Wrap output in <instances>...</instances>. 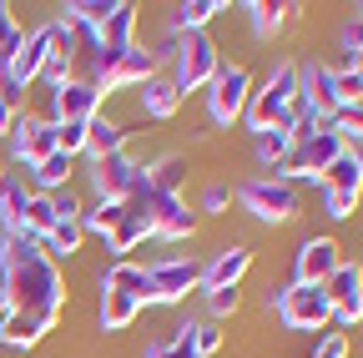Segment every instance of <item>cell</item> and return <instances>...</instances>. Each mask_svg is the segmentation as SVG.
Masks as SVG:
<instances>
[{
	"mask_svg": "<svg viewBox=\"0 0 363 358\" xmlns=\"http://www.w3.org/2000/svg\"><path fill=\"white\" fill-rule=\"evenodd\" d=\"M0 293H6L11 313H30V318L51 323V328L71 298L61 262H51L40 242L16 237V233H6V242H0Z\"/></svg>",
	"mask_w": 363,
	"mask_h": 358,
	"instance_id": "1",
	"label": "cell"
},
{
	"mask_svg": "<svg viewBox=\"0 0 363 358\" xmlns=\"http://www.w3.org/2000/svg\"><path fill=\"white\" fill-rule=\"evenodd\" d=\"M242 116L252 126V137H257V131H288L293 116H298V61H278V66H272L267 81L252 86Z\"/></svg>",
	"mask_w": 363,
	"mask_h": 358,
	"instance_id": "2",
	"label": "cell"
},
{
	"mask_svg": "<svg viewBox=\"0 0 363 358\" xmlns=\"http://www.w3.org/2000/svg\"><path fill=\"white\" fill-rule=\"evenodd\" d=\"M142 308H147V267L131 262V257L111 262L101 273V308H96L101 313V328L106 333H126Z\"/></svg>",
	"mask_w": 363,
	"mask_h": 358,
	"instance_id": "3",
	"label": "cell"
},
{
	"mask_svg": "<svg viewBox=\"0 0 363 358\" xmlns=\"http://www.w3.org/2000/svg\"><path fill=\"white\" fill-rule=\"evenodd\" d=\"M217 71H222V56H217V40L207 30L177 35V46H172V86L182 96H187V91H207Z\"/></svg>",
	"mask_w": 363,
	"mask_h": 358,
	"instance_id": "4",
	"label": "cell"
},
{
	"mask_svg": "<svg viewBox=\"0 0 363 358\" xmlns=\"http://www.w3.org/2000/svg\"><path fill=\"white\" fill-rule=\"evenodd\" d=\"M91 187H96V202H126L147 187V162H136L131 147L91 162Z\"/></svg>",
	"mask_w": 363,
	"mask_h": 358,
	"instance_id": "5",
	"label": "cell"
},
{
	"mask_svg": "<svg viewBox=\"0 0 363 358\" xmlns=\"http://www.w3.org/2000/svg\"><path fill=\"white\" fill-rule=\"evenodd\" d=\"M272 308H278L283 328L293 333H318L333 323V308L323 298V288H308V283H288L283 293H272Z\"/></svg>",
	"mask_w": 363,
	"mask_h": 358,
	"instance_id": "6",
	"label": "cell"
},
{
	"mask_svg": "<svg viewBox=\"0 0 363 358\" xmlns=\"http://www.w3.org/2000/svg\"><path fill=\"white\" fill-rule=\"evenodd\" d=\"M187 293H202V262L197 257H162L147 267V303H182Z\"/></svg>",
	"mask_w": 363,
	"mask_h": 358,
	"instance_id": "7",
	"label": "cell"
},
{
	"mask_svg": "<svg viewBox=\"0 0 363 358\" xmlns=\"http://www.w3.org/2000/svg\"><path fill=\"white\" fill-rule=\"evenodd\" d=\"M238 202L257 217V222H288L293 212H298V187L293 182H283V177H252V182H242L238 187Z\"/></svg>",
	"mask_w": 363,
	"mask_h": 358,
	"instance_id": "8",
	"label": "cell"
},
{
	"mask_svg": "<svg viewBox=\"0 0 363 358\" xmlns=\"http://www.w3.org/2000/svg\"><path fill=\"white\" fill-rule=\"evenodd\" d=\"M252 86H257V81H252L247 66H222V71L212 76V86H207V111H212V121H217V126L242 121Z\"/></svg>",
	"mask_w": 363,
	"mask_h": 358,
	"instance_id": "9",
	"label": "cell"
},
{
	"mask_svg": "<svg viewBox=\"0 0 363 358\" xmlns=\"http://www.w3.org/2000/svg\"><path fill=\"white\" fill-rule=\"evenodd\" d=\"M136 207L147 212V228H152V237L177 242V237H192V233H197V207H187L182 197H162V192L142 187V192H136Z\"/></svg>",
	"mask_w": 363,
	"mask_h": 358,
	"instance_id": "10",
	"label": "cell"
},
{
	"mask_svg": "<svg viewBox=\"0 0 363 358\" xmlns=\"http://www.w3.org/2000/svg\"><path fill=\"white\" fill-rule=\"evenodd\" d=\"M298 101H303L318 121L328 126V121L343 111V101H338V66L303 61V66H298Z\"/></svg>",
	"mask_w": 363,
	"mask_h": 358,
	"instance_id": "11",
	"label": "cell"
},
{
	"mask_svg": "<svg viewBox=\"0 0 363 358\" xmlns=\"http://www.w3.org/2000/svg\"><path fill=\"white\" fill-rule=\"evenodd\" d=\"M318 187H323L328 217H338V222H348V217L358 212V202H363V177H358V167H353V157H348V152H343L323 177H318Z\"/></svg>",
	"mask_w": 363,
	"mask_h": 358,
	"instance_id": "12",
	"label": "cell"
},
{
	"mask_svg": "<svg viewBox=\"0 0 363 358\" xmlns=\"http://www.w3.org/2000/svg\"><path fill=\"white\" fill-rule=\"evenodd\" d=\"M101 101H106V91L91 76H71L51 91V121H91V116H101Z\"/></svg>",
	"mask_w": 363,
	"mask_h": 358,
	"instance_id": "13",
	"label": "cell"
},
{
	"mask_svg": "<svg viewBox=\"0 0 363 358\" xmlns=\"http://www.w3.org/2000/svg\"><path fill=\"white\" fill-rule=\"evenodd\" d=\"M11 152H16V162L40 167L45 157L56 152V121H51V116H30V111H21L16 126H11Z\"/></svg>",
	"mask_w": 363,
	"mask_h": 358,
	"instance_id": "14",
	"label": "cell"
},
{
	"mask_svg": "<svg viewBox=\"0 0 363 358\" xmlns=\"http://www.w3.org/2000/svg\"><path fill=\"white\" fill-rule=\"evenodd\" d=\"M45 56H51V21H45V26H35V30H26L21 51L11 56V66H6V71H0V81H11L16 91H26L30 81H40Z\"/></svg>",
	"mask_w": 363,
	"mask_h": 358,
	"instance_id": "15",
	"label": "cell"
},
{
	"mask_svg": "<svg viewBox=\"0 0 363 358\" xmlns=\"http://www.w3.org/2000/svg\"><path fill=\"white\" fill-rule=\"evenodd\" d=\"M323 298H328L333 318H338L343 333H348V323H358V308H363V267L343 257V262H338V273L323 283Z\"/></svg>",
	"mask_w": 363,
	"mask_h": 358,
	"instance_id": "16",
	"label": "cell"
},
{
	"mask_svg": "<svg viewBox=\"0 0 363 358\" xmlns=\"http://www.w3.org/2000/svg\"><path fill=\"white\" fill-rule=\"evenodd\" d=\"M343 262V247L333 237H308L298 247V262H293V283H308V288H323Z\"/></svg>",
	"mask_w": 363,
	"mask_h": 358,
	"instance_id": "17",
	"label": "cell"
},
{
	"mask_svg": "<svg viewBox=\"0 0 363 358\" xmlns=\"http://www.w3.org/2000/svg\"><path fill=\"white\" fill-rule=\"evenodd\" d=\"M252 267V252L247 247H222L212 262H202V293H217V288H238Z\"/></svg>",
	"mask_w": 363,
	"mask_h": 358,
	"instance_id": "18",
	"label": "cell"
},
{
	"mask_svg": "<svg viewBox=\"0 0 363 358\" xmlns=\"http://www.w3.org/2000/svg\"><path fill=\"white\" fill-rule=\"evenodd\" d=\"M126 46H136V6L131 0H116L106 26L91 35V51H126Z\"/></svg>",
	"mask_w": 363,
	"mask_h": 358,
	"instance_id": "19",
	"label": "cell"
},
{
	"mask_svg": "<svg viewBox=\"0 0 363 358\" xmlns=\"http://www.w3.org/2000/svg\"><path fill=\"white\" fill-rule=\"evenodd\" d=\"M187 172H192L187 152H167V157L147 162V187L162 192V197H182V187H187Z\"/></svg>",
	"mask_w": 363,
	"mask_h": 358,
	"instance_id": "20",
	"label": "cell"
},
{
	"mask_svg": "<svg viewBox=\"0 0 363 358\" xmlns=\"http://www.w3.org/2000/svg\"><path fill=\"white\" fill-rule=\"evenodd\" d=\"M136 101H142V111H147L152 121H167V116L182 111V101H187V96H182L177 86H172V76L157 71L152 81H142V96H136Z\"/></svg>",
	"mask_w": 363,
	"mask_h": 358,
	"instance_id": "21",
	"label": "cell"
},
{
	"mask_svg": "<svg viewBox=\"0 0 363 358\" xmlns=\"http://www.w3.org/2000/svg\"><path fill=\"white\" fill-rule=\"evenodd\" d=\"M121 147H131V131H126L121 121L91 116V126H86V157L101 162V157H111V152H121Z\"/></svg>",
	"mask_w": 363,
	"mask_h": 358,
	"instance_id": "22",
	"label": "cell"
},
{
	"mask_svg": "<svg viewBox=\"0 0 363 358\" xmlns=\"http://www.w3.org/2000/svg\"><path fill=\"white\" fill-rule=\"evenodd\" d=\"M45 333H51V323H40V318H30V313H0V343L6 348H35Z\"/></svg>",
	"mask_w": 363,
	"mask_h": 358,
	"instance_id": "23",
	"label": "cell"
},
{
	"mask_svg": "<svg viewBox=\"0 0 363 358\" xmlns=\"http://www.w3.org/2000/svg\"><path fill=\"white\" fill-rule=\"evenodd\" d=\"M242 11L252 16V30H257V35H278L288 21H298V11H303V6H293V0H272V6L252 0V6H242Z\"/></svg>",
	"mask_w": 363,
	"mask_h": 358,
	"instance_id": "24",
	"label": "cell"
},
{
	"mask_svg": "<svg viewBox=\"0 0 363 358\" xmlns=\"http://www.w3.org/2000/svg\"><path fill=\"white\" fill-rule=\"evenodd\" d=\"M30 187L16 182V177H6V187H0V228L6 233H21V222H26V207H30Z\"/></svg>",
	"mask_w": 363,
	"mask_h": 358,
	"instance_id": "25",
	"label": "cell"
},
{
	"mask_svg": "<svg viewBox=\"0 0 363 358\" xmlns=\"http://www.w3.org/2000/svg\"><path fill=\"white\" fill-rule=\"evenodd\" d=\"M217 11H227L222 0H182V6H177V16H172V35H187V30H207Z\"/></svg>",
	"mask_w": 363,
	"mask_h": 358,
	"instance_id": "26",
	"label": "cell"
},
{
	"mask_svg": "<svg viewBox=\"0 0 363 358\" xmlns=\"http://www.w3.org/2000/svg\"><path fill=\"white\" fill-rule=\"evenodd\" d=\"M81 242H86V228H81V222H56V228L40 237V247H45V257H51V262L76 257V252H81Z\"/></svg>",
	"mask_w": 363,
	"mask_h": 358,
	"instance_id": "27",
	"label": "cell"
},
{
	"mask_svg": "<svg viewBox=\"0 0 363 358\" xmlns=\"http://www.w3.org/2000/svg\"><path fill=\"white\" fill-rule=\"evenodd\" d=\"M30 182H35V192H66V182H71V157H61V152H51L40 167H30Z\"/></svg>",
	"mask_w": 363,
	"mask_h": 358,
	"instance_id": "28",
	"label": "cell"
},
{
	"mask_svg": "<svg viewBox=\"0 0 363 358\" xmlns=\"http://www.w3.org/2000/svg\"><path fill=\"white\" fill-rule=\"evenodd\" d=\"M147 358H207V353L197 348V338H192V323H182V328H172V338L152 343V348H147Z\"/></svg>",
	"mask_w": 363,
	"mask_h": 358,
	"instance_id": "29",
	"label": "cell"
},
{
	"mask_svg": "<svg viewBox=\"0 0 363 358\" xmlns=\"http://www.w3.org/2000/svg\"><path fill=\"white\" fill-rule=\"evenodd\" d=\"M252 152H257V162H262L267 172H278L283 157L293 152V137H288V131H257V137H252Z\"/></svg>",
	"mask_w": 363,
	"mask_h": 358,
	"instance_id": "30",
	"label": "cell"
},
{
	"mask_svg": "<svg viewBox=\"0 0 363 358\" xmlns=\"http://www.w3.org/2000/svg\"><path fill=\"white\" fill-rule=\"evenodd\" d=\"M21 40H26V30H21V21L11 16V6H0V71L11 66V56L21 51Z\"/></svg>",
	"mask_w": 363,
	"mask_h": 358,
	"instance_id": "31",
	"label": "cell"
},
{
	"mask_svg": "<svg viewBox=\"0 0 363 358\" xmlns=\"http://www.w3.org/2000/svg\"><path fill=\"white\" fill-rule=\"evenodd\" d=\"M86 126H91V121H56V152H61V157L76 162V157L86 152Z\"/></svg>",
	"mask_w": 363,
	"mask_h": 358,
	"instance_id": "32",
	"label": "cell"
},
{
	"mask_svg": "<svg viewBox=\"0 0 363 358\" xmlns=\"http://www.w3.org/2000/svg\"><path fill=\"white\" fill-rule=\"evenodd\" d=\"M238 202V192L233 187H227V182H212L207 192H202V207H197V217H222L227 207H233Z\"/></svg>",
	"mask_w": 363,
	"mask_h": 358,
	"instance_id": "33",
	"label": "cell"
},
{
	"mask_svg": "<svg viewBox=\"0 0 363 358\" xmlns=\"http://www.w3.org/2000/svg\"><path fill=\"white\" fill-rule=\"evenodd\" d=\"M233 313H238V288L207 293V323H222V318H233Z\"/></svg>",
	"mask_w": 363,
	"mask_h": 358,
	"instance_id": "34",
	"label": "cell"
},
{
	"mask_svg": "<svg viewBox=\"0 0 363 358\" xmlns=\"http://www.w3.org/2000/svg\"><path fill=\"white\" fill-rule=\"evenodd\" d=\"M192 338H197V348L212 358V353L222 348V323H207V318H202V323H192Z\"/></svg>",
	"mask_w": 363,
	"mask_h": 358,
	"instance_id": "35",
	"label": "cell"
},
{
	"mask_svg": "<svg viewBox=\"0 0 363 358\" xmlns=\"http://www.w3.org/2000/svg\"><path fill=\"white\" fill-rule=\"evenodd\" d=\"M313 358H348V333H323V343L313 348Z\"/></svg>",
	"mask_w": 363,
	"mask_h": 358,
	"instance_id": "36",
	"label": "cell"
},
{
	"mask_svg": "<svg viewBox=\"0 0 363 358\" xmlns=\"http://www.w3.org/2000/svg\"><path fill=\"white\" fill-rule=\"evenodd\" d=\"M358 46H363V16L343 30V56H348V51H358Z\"/></svg>",
	"mask_w": 363,
	"mask_h": 358,
	"instance_id": "37",
	"label": "cell"
},
{
	"mask_svg": "<svg viewBox=\"0 0 363 358\" xmlns=\"http://www.w3.org/2000/svg\"><path fill=\"white\" fill-rule=\"evenodd\" d=\"M343 71H353V76H363V46H358V51H348V56H343Z\"/></svg>",
	"mask_w": 363,
	"mask_h": 358,
	"instance_id": "38",
	"label": "cell"
},
{
	"mask_svg": "<svg viewBox=\"0 0 363 358\" xmlns=\"http://www.w3.org/2000/svg\"><path fill=\"white\" fill-rule=\"evenodd\" d=\"M348 157H353V167H358V177H363V142H348Z\"/></svg>",
	"mask_w": 363,
	"mask_h": 358,
	"instance_id": "39",
	"label": "cell"
},
{
	"mask_svg": "<svg viewBox=\"0 0 363 358\" xmlns=\"http://www.w3.org/2000/svg\"><path fill=\"white\" fill-rule=\"evenodd\" d=\"M0 187H6V162H0Z\"/></svg>",
	"mask_w": 363,
	"mask_h": 358,
	"instance_id": "40",
	"label": "cell"
},
{
	"mask_svg": "<svg viewBox=\"0 0 363 358\" xmlns=\"http://www.w3.org/2000/svg\"><path fill=\"white\" fill-rule=\"evenodd\" d=\"M0 313H6V293H0Z\"/></svg>",
	"mask_w": 363,
	"mask_h": 358,
	"instance_id": "41",
	"label": "cell"
},
{
	"mask_svg": "<svg viewBox=\"0 0 363 358\" xmlns=\"http://www.w3.org/2000/svg\"><path fill=\"white\" fill-rule=\"evenodd\" d=\"M358 323H363V308H358Z\"/></svg>",
	"mask_w": 363,
	"mask_h": 358,
	"instance_id": "42",
	"label": "cell"
}]
</instances>
